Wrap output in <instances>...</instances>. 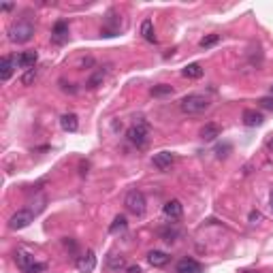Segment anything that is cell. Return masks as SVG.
Here are the masks:
<instances>
[{
	"mask_svg": "<svg viewBox=\"0 0 273 273\" xmlns=\"http://www.w3.org/2000/svg\"><path fill=\"white\" fill-rule=\"evenodd\" d=\"M15 64H17V62H15L11 56H5L3 60H0V79H3V81H9V79H11Z\"/></svg>",
	"mask_w": 273,
	"mask_h": 273,
	"instance_id": "15",
	"label": "cell"
},
{
	"mask_svg": "<svg viewBox=\"0 0 273 273\" xmlns=\"http://www.w3.org/2000/svg\"><path fill=\"white\" fill-rule=\"evenodd\" d=\"M271 96H273V86H271Z\"/></svg>",
	"mask_w": 273,
	"mask_h": 273,
	"instance_id": "32",
	"label": "cell"
},
{
	"mask_svg": "<svg viewBox=\"0 0 273 273\" xmlns=\"http://www.w3.org/2000/svg\"><path fill=\"white\" fill-rule=\"evenodd\" d=\"M141 34H143L145 41L156 43V34H154V24H152V20H145V22L141 24Z\"/></svg>",
	"mask_w": 273,
	"mask_h": 273,
	"instance_id": "21",
	"label": "cell"
},
{
	"mask_svg": "<svg viewBox=\"0 0 273 273\" xmlns=\"http://www.w3.org/2000/svg\"><path fill=\"white\" fill-rule=\"evenodd\" d=\"M269 205H271V212H273V192H271V198H269Z\"/></svg>",
	"mask_w": 273,
	"mask_h": 273,
	"instance_id": "31",
	"label": "cell"
},
{
	"mask_svg": "<svg viewBox=\"0 0 273 273\" xmlns=\"http://www.w3.org/2000/svg\"><path fill=\"white\" fill-rule=\"evenodd\" d=\"M241 117H243V124L250 126V128H254V126H260L262 122H265V117H262L258 111H254V109H245Z\"/></svg>",
	"mask_w": 273,
	"mask_h": 273,
	"instance_id": "16",
	"label": "cell"
},
{
	"mask_svg": "<svg viewBox=\"0 0 273 273\" xmlns=\"http://www.w3.org/2000/svg\"><path fill=\"white\" fill-rule=\"evenodd\" d=\"M124 205L132 216H139V218L145 214V209H148V203H145V196L141 190H130L124 198Z\"/></svg>",
	"mask_w": 273,
	"mask_h": 273,
	"instance_id": "5",
	"label": "cell"
},
{
	"mask_svg": "<svg viewBox=\"0 0 273 273\" xmlns=\"http://www.w3.org/2000/svg\"><path fill=\"white\" fill-rule=\"evenodd\" d=\"M34 34V24L32 22H26V20H20L15 22L11 28H9V39L13 43H28Z\"/></svg>",
	"mask_w": 273,
	"mask_h": 273,
	"instance_id": "2",
	"label": "cell"
},
{
	"mask_svg": "<svg viewBox=\"0 0 273 273\" xmlns=\"http://www.w3.org/2000/svg\"><path fill=\"white\" fill-rule=\"evenodd\" d=\"M216 136H220V126H218V124L209 122V124H205L201 128V139L203 141H214Z\"/></svg>",
	"mask_w": 273,
	"mask_h": 273,
	"instance_id": "17",
	"label": "cell"
},
{
	"mask_svg": "<svg viewBox=\"0 0 273 273\" xmlns=\"http://www.w3.org/2000/svg\"><path fill=\"white\" fill-rule=\"evenodd\" d=\"M216 43H220V34H207V36H203L198 45H201L203 49H207V47H214Z\"/></svg>",
	"mask_w": 273,
	"mask_h": 273,
	"instance_id": "22",
	"label": "cell"
},
{
	"mask_svg": "<svg viewBox=\"0 0 273 273\" xmlns=\"http://www.w3.org/2000/svg\"><path fill=\"white\" fill-rule=\"evenodd\" d=\"M36 60H39V53H36L34 49H30V51H22L20 56L15 58L17 66L24 69V71H30V69H34V66H36Z\"/></svg>",
	"mask_w": 273,
	"mask_h": 273,
	"instance_id": "8",
	"label": "cell"
},
{
	"mask_svg": "<svg viewBox=\"0 0 273 273\" xmlns=\"http://www.w3.org/2000/svg\"><path fill=\"white\" fill-rule=\"evenodd\" d=\"M15 262L24 273H43L45 271V262L34 260V256L26 250H17L15 252Z\"/></svg>",
	"mask_w": 273,
	"mask_h": 273,
	"instance_id": "3",
	"label": "cell"
},
{
	"mask_svg": "<svg viewBox=\"0 0 273 273\" xmlns=\"http://www.w3.org/2000/svg\"><path fill=\"white\" fill-rule=\"evenodd\" d=\"M126 229H128V222H126V218H124V216H115V220L111 222V226H109V233L117 235V233H124Z\"/></svg>",
	"mask_w": 273,
	"mask_h": 273,
	"instance_id": "20",
	"label": "cell"
},
{
	"mask_svg": "<svg viewBox=\"0 0 273 273\" xmlns=\"http://www.w3.org/2000/svg\"><path fill=\"white\" fill-rule=\"evenodd\" d=\"M126 136H128V141L132 143V145H136V148H145L148 145V141H150V126L145 124V122H136V124H132L130 128H128V132H126Z\"/></svg>",
	"mask_w": 273,
	"mask_h": 273,
	"instance_id": "4",
	"label": "cell"
},
{
	"mask_svg": "<svg viewBox=\"0 0 273 273\" xmlns=\"http://www.w3.org/2000/svg\"><path fill=\"white\" fill-rule=\"evenodd\" d=\"M175 273H203V265L194 258H181L175 267Z\"/></svg>",
	"mask_w": 273,
	"mask_h": 273,
	"instance_id": "11",
	"label": "cell"
},
{
	"mask_svg": "<svg viewBox=\"0 0 273 273\" xmlns=\"http://www.w3.org/2000/svg\"><path fill=\"white\" fill-rule=\"evenodd\" d=\"M126 273H141V267L139 265H132V267L126 269Z\"/></svg>",
	"mask_w": 273,
	"mask_h": 273,
	"instance_id": "29",
	"label": "cell"
},
{
	"mask_svg": "<svg viewBox=\"0 0 273 273\" xmlns=\"http://www.w3.org/2000/svg\"><path fill=\"white\" fill-rule=\"evenodd\" d=\"M173 160H175V156H173V152H167V150H162L158 154H154V158H152V165L160 169V171H167L171 165H173Z\"/></svg>",
	"mask_w": 273,
	"mask_h": 273,
	"instance_id": "9",
	"label": "cell"
},
{
	"mask_svg": "<svg viewBox=\"0 0 273 273\" xmlns=\"http://www.w3.org/2000/svg\"><path fill=\"white\" fill-rule=\"evenodd\" d=\"M181 75L188 77V79H198V77H203V66L198 64V62H192V64L184 66V71H181Z\"/></svg>",
	"mask_w": 273,
	"mask_h": 273,
	"instance_id": "18",
	"label": "cell"
},
{
	"mask_svg": "<svg viewBox=\"0 0 273 273\" xmlns=\"http://www.w3.org/2000/svg\"><path fill=\"white\" fill-rule=\"evenodd\" d=\"M250 224H256V222H260L262 220V216H260V212H250Z\"/></svg>",
	"mask_w": 273,
	"mask_h": 273,
	"instance_id": "28",
	"label": "cell"
},
{
	"mask_svg": "<svg viewBox=\"0 0 273 273\" xmlns=\"http://www.w3.org/2000/svg\"><path fill=\"white\" fill-rule=\"evenodd\" d=\"M60 126H62V130H66V132H77L79 130V117L75 113H64L60 117Z\"/></svg>",
	"mask_w": 273,
	"mask_h": 273,
	"instance_id": "14",
	"label": "cell"
},
{
	"mask_svg": "<svg viewBox=\"0 0 273 273\" xmlns=\"http://www.w3.org/2000/svg\"><path fill=\"white\" fill-rule=\"evenodd\" d=\"M267 150H269V152H273V136H271V139L267 141Z\"/></svg>",
	"mask_w": 273,
	"mask_h": 273,
	"instance_id": "30",
	"label": "cell"
},
{
	"mask_svg": "<svg viewBox=\"0 0 273 273\" xmlns=\"http://www.w3.org/2000/svg\"><path fill=\"white\" fill-rule=\"evenodd\" d=\"M209 98L205 94H188L184 96L179 101V109H181V113H186V115H198V113H203L209 109Z\"/></svg>",
	"mask_w": 273,
	"mask_h": 273,
	"instance_id": "1",
	"label": "cell"
},
{
	"mask_svg": "<svg viewBox=\"0 0 273 273\" xmlns=\"http://www.w3.org/2000/svg\"><path fill=\"white\" fill-rule=\"evenodd\" d=\"M107 267L111 271H120V269L126 267V260H124L122 254H109L107 256Z\"/></svg>",
	"mask_w": 273,
	"mask_h": 273,
	"instance_id": "19",
	"label": "cell"
},
{
	"mask_svg": "<svg viewBox=\"0 0 273 273\" xmlns=\"http://www.w3.org/2000/svg\"><path fill=\"white\" fill-rule=\"evenodd\" d=\"M152 94H154V96H167V94H173V88L167 86V84L154 86V88H152Z\"/></svg>",
	"mask_w": 273,
	"mask_h": 273,
	"instance_id": "23",
	"label": "cell"
},
{
	"mask_svg": "<svg viewBox=\"0 0 273 273\" xmlns=\"http://www.w3.org/2000/svg\"><path fill=\"white\" fill-rule=\"evenodd\" d=\"M162 212H165V216L171 218V220H177V218H181V214H184V205H181L177 198H173V201H167V203H165Z\"/></svg>",
	"mask_w": 273,
	"mask_h": 273,
	"instance_id": "12",
	"label": "cell"
},
{
	"mask_svg": "<svg viewBox=\"0 0 273 273\" xmlns=\"http://www.w3.org/2000/svg\"><path fill=\"white\" fill-rule=\"evenodd\" d=\"M103 77H105V73H103V71H98L96 75H92V79L88 81V88H96V86L103 81Z\"/></svg>",
	"mask_w": 273,
	"mask_h": 273,
	"instance_id": "26",
	"label": "cell"
},
{
	"mask_svg": "<svg viewBox=\"0 0 273 273\" xmlns=\"http://www.w3.org/2000/svg\"><path fill=\"white\" fill-rule=\"evenodd\" d=\"M36 75H39V71H36V69H30V71H26L24 75H22V84H24V86H30V84H34Z\"/></svg>",
	"mask_w": 273,
	"mask_h": 273,
	"instance_id": "24",
	"label": "cell"
},
{
	"mask_svg": "<svg viewBox=\"0 0 273 273\" xmlns=\"http://www.w3.org/2000/svg\"><path fill=\"white\" fill-rule=\"evenodd\" d=\"M160 235L165 237V241H175V237H177V229H162L160 231Z\"/></svg>",
	"mask_w": 273,
	"mask_h": 273,
	"instance_id": "25",
	"label": "cell"
},
{
	"mask_svg": "<svg viewBox=\"0 0 273 273\" xmlns=\"http://www.w3.org/2000/svg\"><path fill=\"white\" fill-rule=\"evenodd\" d=\"M258 105L262 109H269V111H273V96H262L260 101H258Z\"/></svg>",
	"mask_w": 273,
	"mask_h": 273,
	"instance_id": "27",
	"label": "cell"
},
{
	"mask_svg": "<svg viewBox=\"0 0 273 273\" xmlns=\"http://www.w3.org/2000/svg\"><path fill=\"white\" fill-rule=\"evenodd\" d=\"M77 269L81 273H92L96 269V254L92 250H86L81 256L77 258Z\"/></svg>",
	"mask_w": 273,
	"mask_h": 273,
	"instance_id": "7",
	"label": "cell"
},
{
	"mask_svg": "<svg viewBox=\"0 0 273 273\" xmlns=\"http://www.w3.org/2000/svg\"><path fill=\"white\" fill-rule=\"evenodd\" d=\"M169 260H171V256L162 250H152L148 254V262L152 267H165V265H169Z\"/></svg>",
	"mask_w": 273,
	"mask_h": 273,
	"instance_id": "13",
	"label": "cell"
},
{
	"mask_svg": "<svg viewBox=\"0 0 273 273\" xmlns=\"http://www.w3.org/2000/svg\"><path fill=\"white\" fill-rule=\"evenodd\" d=\"M34 216H36V212H32V209H20V212H15L11 216V220H9V229L11 231L26 229L30 222H34Z\"/></svg>",
	"mask_w": 273,
	"mask_h": 273,
	"instance_id": "6",
	"label": "cell"
},
{
	"mask_svg": "<svg viewBox=\"0 0 273 273\" xmlns=\"http://www.w3.org/2000/svg\"><path fill=\"white\" fill-rule=\"evenodd\" d=\"M51 41L56 43V45H62V43H66V41H69V24H66L64 20L56 22V26H53V30H51Z\"/></svg>",
	"mask_w": 273,
	"mask_h": 273,
	"instance_id": "10",
	"label": "cell"
}]
</instances>
